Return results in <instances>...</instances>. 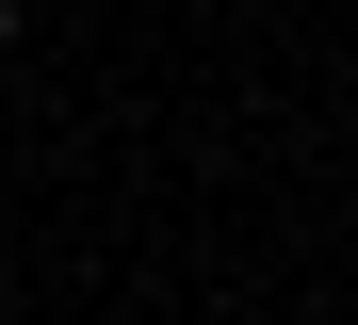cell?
Returning a JSON list of instances; mask_svg holds the SVG:
<instances>
[{"label": "cell", "instance_id": "cell-1", "mask_svg": "<svg viewBox=\"0 0 358 325\" xmlns=\"http://www.w3.org/2000/svg\"><path fill=\"white\" fill-rule=\"evenodd\" d=\"M0 49H17V0H0Z\"/></svg>", "mask_w": 358, "mask_h": 325}]
</instances>
